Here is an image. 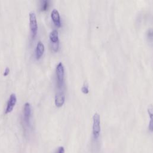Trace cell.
<instances>
[{
	"mask_svg": "<svg viewBox=\"0 0 153 153\" xmlns=\"http://www.w3.org/2000/svg\"><path fill=\"white\" fill-rule=\"evenodd\" d=\"M32 117V106L29 102H26L23 108V120L27 125H29Z\"/></svg>",
	"mask_w": 153,
	"mask_h": 153,
	"instance_id": "cell-4",
	"label": "cell"
},
{
	"mask_svg": "<svg viewBox=\"0 0 153 153\" xmlns=\"http://www.w3.org/2000/svg\"><path fill=\"white\" fill-rule=\"evenodd\" d=\"M56 73L57 77V85L59 88H61L63 85L64 81V67L62 62H59L56 66Z\"/></svg>",
	"mask_w": 153,
	"mask_h": 153,
	"instance_id": "cell-2",
	"label": "cell"
},
{
	"mask_svg": "<svg viewBox=\"0 0 153 153\" xmlns=\"http://www.w3.org/2000/svg\"><path fill=\"white\" fill-rule=\"evenodd\" d=\"M51 19L56 26L59 27L61 26L60 17L59 11L56 9H53L51 13Z\"/></svg>",
	"mask_w": 153,
	"mask_h": 153,
	"instance_id": "cell-8",
	"label": "cell"
},
{
	"mask_svg": "<svg viewBox=\"0 0 153 153\" xmlns=\"http://www.w3.org/2000/svg\"><path fill=\"white\" fill-rule=\"evenodd\" d=\"M49 7V1L47 0H43L41 2L40 9L42 11H47Z\"/></svg>",
	"mask_w": 153,
	"mask_h": 153,
	"instance_id": "cell-11",
	"label": "cell"
},
{
	"mask_svg": "<svg viewBox=\"0 0 153 153\" xmlns=\"http://www.w3.org/2000/svg\"><path fill=\"white\" fill-rule=\"evenodd\" d=\"M65 96L62 90L57 91L55 95V105L57 107H61L65 103Z\"/></svg>",
	"mask_w": 153,
	"mask_h": 153,
	"instance_id": "cell-7",
	"label": "cell"
},
{
	"mask_svg": "<svg viewBox=\"0 0 153 153\" xmlns=\"http://www.w3.org/2000/svg\"><path fill=\"white\" fill-rule=\"evenodd\" d=\"M44 45L41 41H38L36 44V50H35V56L36 59H39L42 56L44 52Z\"/></svg>",
	"mask_w": 153,
	"mask_h": 153,
	"instance_id": "cell-9",
	"label": "cell"
},
{
	"mask_svg": "<svg viewBox=\"0 0 153 153\" xmlns=\"http://www.w3.org/2000/svg\"><path fill=\"white\" fill-rule=\"evenodd\" d=\"M9 72H10V69H9L8 67H7V68H5V71H4V76H7V75H8V74H9Z\"/></svg>",
	"mask_w": 153,
	"mask_h": 153,
	"instance_id": "cell-15",
	"label": "cell"
},
{
	"mask_svg": "<svg viewBox=\"0 0 153 153\" xmlns=\"http://www.w3.org/2000/svg\"><path fill=\"white\" fill-rule=\"evenodd\" d=\"M147 111L149 117L148 129L150 131H153V105H149L148 107Z\"/></svg>",
	"mask_w": 153,
	"mask_h": 153,
	"instance_id": "cell-10",
	"label": "cell"
},
{
	"mask_svg": "<svg viewBox=\"0 0 153 153\" xmlns=\"http://www.w3.org/2000/svg\"><path fill=\"white\" fill-rule=\"evenodd\" d=\"M16 102H17V97H16V94L14 93L11 94V95L10 96V97L8 99L7 104V107H6L5 112V114L10 113L13 111V109L16 103Z\"/></svg>",
	"mask_w": 153,
	"mask_h": 153,
	"instance_id": "cell-6",
	"label": "cell"
},
{
	"mask_svg": "<svg viewBox=\"0 0 153 153\" xmlns=\"http://www.w3.org/2000/svg\"><path fill=\"white\" fill-rule=\"evenodd\" d=\"M56 153H65V149L63 146H60L57 149Z\"/></svg>",
	"mask_w": 153,
	"mask_h": 153,
	"instance_id": "cell-14",
	"label": "cell"
},
{
	"mask_svg": "<svg viewBox=\"0 0 153 153\" xmlns=\"http://www.w3.org/2000/svg\"><path fill=\"white\" fill-rule=\"evenodd\" d=\"M50 41L53 44V49L54 51H56L59 48V34L56 29L53 30L49 35Z\"/></svg>",
	"mask_w": 153,
	"mask_h": 153,
	"instance_id": "cell-5",
	"label": "cell"
},
{
	"mask_svg": "<svg viewBox=\"0 0 153 153\" xmlns=\"http://www.w3.org/2000/svg\"><path fill=\"white\" fill-rule=\"evenodd\" d=\"M147 37L149 40L153 41V29H150L148 30Z\"/></svg>",
	"mask_w": 153,
	"mask_h": 153,
	"instance_id": "cell-13",
	"label": "cell"
},
{
	"mask_svg": "<svg viewBox=\"0 0 153 153\" xmlns=\"http://www.w3.org/2000/svg\"><path fill=\"white\" fill-rule=\"evenodd\" d=\"M92 131L94 139H97L100 133V118L99 114L97 112H96L93 117Z\"/></svg>",
	"mask_w": 153,
	"mask_h": 153,
	"instance_id": "cell-1",
	"label": "cell"
},
{
	"mask_svg": "<svg viewBox=\"0 0 153 153\" xmlns=\"http://www.w3.org/2000/svg\"><path fill=\"white\" fill-rule=\"evenodd\" d=\"M81 91L84 94H87L88 93V85L87 82H85L83 85V86L81 87Z\"/></svg>",
	"mask_w": 153,
	"mask_h": 153,
	"instance_id": "cell-12",
	"label": "cell"
},
{
	"mask_svg": "<svg viewBox=\"0 0 153 153\" xmlns=\"http://www.w3.org/2000/svg\"><path fill=\"white\" fill-rule=\"evenodd\" d=\"M29 26L32 32V36L34 38L37 33L38 24L36 15L33 11H31L29 13Z\"/></svg>",
	"mask_w": 153,
	"mask_h": 153,
	"instance_id": "cell-3",
	"label": "cell"
}]
</instances>
